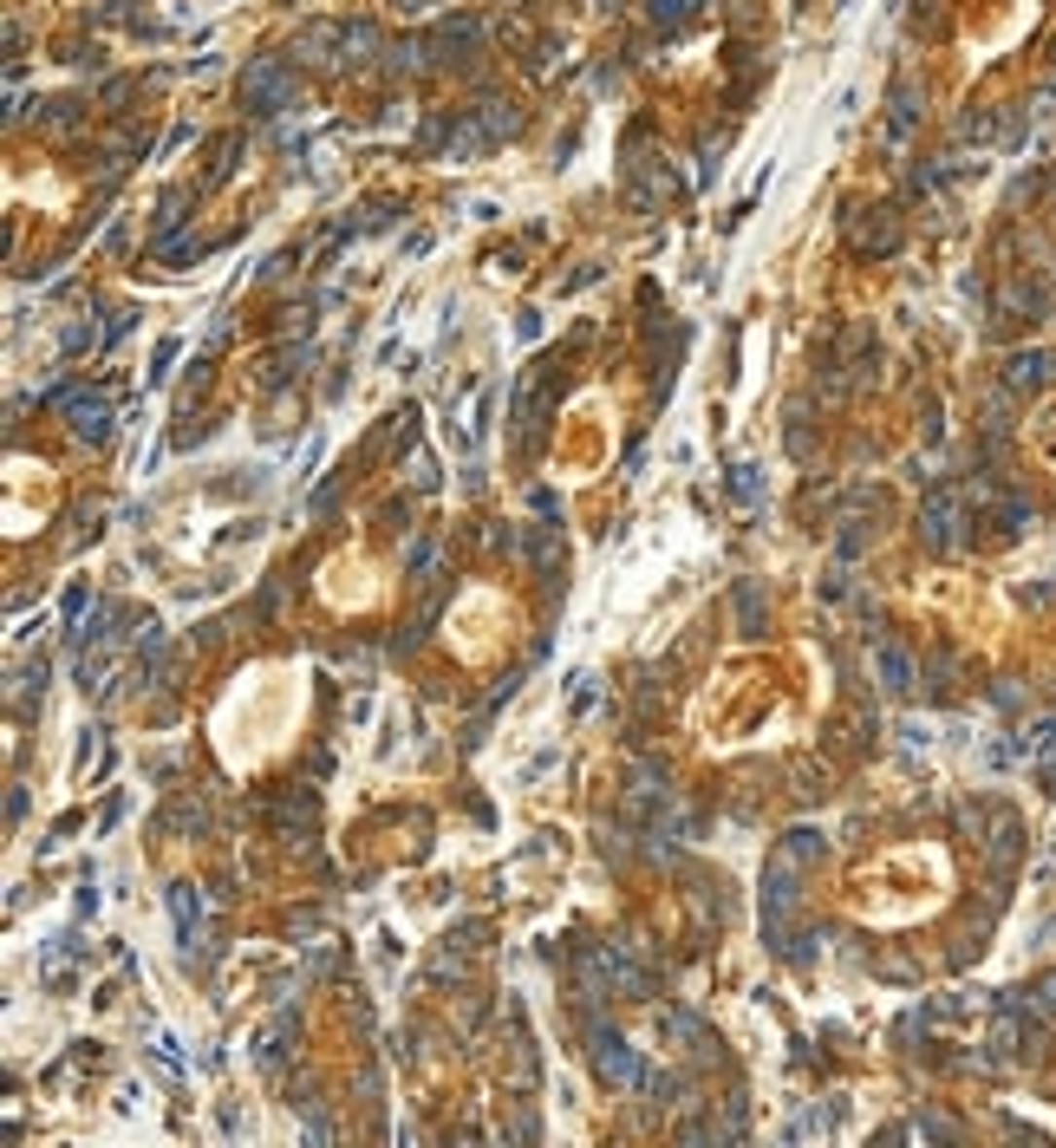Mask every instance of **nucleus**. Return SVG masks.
Returning <instances> with one entry per match:
<instances>
[{"mask_svg": "<svg viewBox=\"0 0 1056 1148\" xmlns=\"http://www.w3.org/2000/svg\"><path fill=\"white\" fill-rule=\"evenodd\" d=\"M294 92H301V79H294V65L280 59V53H261V59L241 65V105L248 111H287L294 105Z\"/></svg>", "mask_w": 1056, "mask_h": 1148, "instance_id": "1", "label": "nucleus"}, {"mask_svg": "<svg viewBox=\"0 0 1056 1148\" xmlns=\"http://www.w3.org/2000/svg\"><path fill=\"white\" fill-rule=\"evenodd\" d=\"M594 1070H601L606 1090H639V1057H633V1044L613 1038V1031H594Z\"/></svg>", "mask_w": 1056, "mask_h": 1148, "instance_id": "2", "label": "nucleus"}, {"mask_svg": "<svg viewBox=\"0 0 1056 1148\" xmlns=\"http://www.w3.org/2000/svg\"><path fill=\"white\" fill-rule=\"evenodd\" d=\"M65 425H72L79 444H105L111 437V405L98 398V391H86V398H72V418H65Z\"/></svg>", "mask_w": 1056, "mask_h": 1148, "instance_id": "3", "label": "nucleus"}, {"mask_svg": "<svg viewBox=\"0 0 1056 1148\" xmlns=\"http://www.w3.org/2000/svg\"><path fill=\"white\" fill-rule=\"evenodd\" d=\"M659 1031H666V1038H678L685 1051H705V1044H711V1031L691 1018V1012H678V1005H666V1012H659Z\"/></svg>", "mask_w": 1056, "mask_h": 1148, "instance_id": "4", "label": "nucleus"}, {"mask_svg": "<svg viewBox=\"0 0 1056 1148\" xmlns=\"http://www.w3.org/2000/svg\"><path fill=\"white\" fill-rule=\"evenodd\" d=\"M372 46H379V33H372L366 20H352V26H340V65L346 72H359V65L372 59Z\"/></svg>", "mask_w": 1056, "mask_h": 1148, "instance_id": "5", "label": "nucleus"}, {"mask_svg": "<svg viewBox=\"0 0 1056 1148\" xmlns=\"http://www.w3.org/2000/svg\"><path fill=\"white\" fill-rule=\"evenodd\" d=\"M698 14V0H646V20L652 26H685Z\"/></svg>", "mask_w": 1056, "mask_h": 1148, "instance_id": "6", "label": "nucleus"}, {"mask_svg": "<svg viewBox=\"0 0 1056 1148\" xmlns=\"http://www.w3.org/2000/svg\"><path fill=\"white\" fill-rule=\"evenodd\" d=\"M170 913H176V933H183V940H196V920H202V907H196L190 888H170Z\"/></svg>", "mask_w": 1056, "mask_h": 1148, "instance_id": "7", "label": "nucleus"}, {"mask_svg": "<svg viewBox=\"0 0 1056 1148\" xmlns=\"http://www.w3.org/2000/svg\"><path fill=\"white\" fill-rule=\"evenodd\" d=\"M737 620H744V633H756V620H763V587L756 581L737 587Z\"/></svg>", "mask_w": 1056, "mask_h": 1148, "instance_id": "8", "label": "nucleus"}, {"mask_svg": "<svg viewBox=\"0 0 1056 1148\" xmlns=\"http://www.w3.org/2000/svg\"><path fill=\"white\" fill-rule=\"evenodd\" d=\"M821 848H828V842H821L816 829H796V835L783 842V855H789V862H821Z\"/></svg>", "mask_w": 1056, "mask_h": 1148, "instance_id": "9", "label": "nucleus"}, {"mask_svg": "<svg viewBox=\"0 0 1056 1148\" xmlns=\"http://www.w3.org/2000/svg\"><path fill=\"white\" fill-rule=\"evenodd\" d=\"M476 118H483V130H490V137H516V130H522V111H502V105H483Z\"/></svg>", "mask_w": 1056, "mask_h": 1148, "instance_id": "10", "label": "nucleus"}, {"mask_svg": "<svg viewBox=\"0 0 1056 1148\" xmlns=\"http://www.w3.org/2000/svg\"><path fill=\"white\" fill-rule=\"evenodd\" d=\"M881 685H887V692H900V685H906V652L881 647Z\"/></svg>", "mask_w": 1056, "mask_h": 1148, "instance_id": "11", "label": "nucleus"}, {"mask_svg": "<svg viewBox=\"0 0 1056 1148\" xmlns=\"http://www.w3.org/2000/svg\"><path fill=\"white\" fill-rule=\"evenodd\" d=\"M731 490H737L744 502H756V477H750V470H737V477H731Z\"/></svg>", "mask_w": 1056, "mask_h": 1148, "instance_id": "12", "label": "nucleus"}, {"mask_svg": "<svg viewBox=\"0 0 1056 1148\" xmlns=\"http://www.w3.org/2000/svg\"><path fill=\"white\" fill-rule=\"evenodd\" d=\"M405 7H431V0H405Z\"/></svg>", "mask_w": 1056, "mask_h": 1148, "instance_id": "13", "label": "nucleus"}]
</instances>
